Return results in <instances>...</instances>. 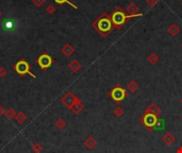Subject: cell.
<instances>
[{
  "label": "cell",
  "mask_w": 182,
  "mask_h": 153,
  "mask_svg": "<svg viewBox=\"0 0 182 153\" xmlns=\"http://www.w3.org/2000/svg\"><path fill=\"white\" fill-rule=\"evenodd\" d=\"M92 27L97 31L102 37H106L113 28V24H112L111 15L106 14V13H102L99 17L92 24Z\"/></svg>",
  "instance_id": "obj_1"
},
{
  "label": "cell",
  "mask_w": 182,
  "mask_h": 153,
  "mask_svg": "<svg viewBox=\"0 0 182 153\" xmlns=\"http://www.w3.org/2000/svg\"><path fill=\"white\" fill-rule=\"evenodd\" d=\"M141 16H143L142 13H140L139 15H133L132 16V15L126 14L121 7H116V9L114 10V12L111 15V19H112V24H113L114 29H121L124 27V25L128 22L130 18H136Z\"/></svg>",
  "instance_id": "obj_2"
},
{
  "label": "cell",
  "mask_w": 182,
  "mask_h": 153,
  "mask_svg": "<svg viewBox=\"0 0 182 153\" xmlns=\"http://www.w3.org/2000/svg\"><path fill=\"white\" fill-rule=\"evenodd\" d=\"M30 65L25 60H19L16 64L14 65V70L17 72L19 76H25V74H30L32 78H36L34 74L30 71Z\"/></svg>",
  "instance_id": "obj_3"
},
{
  "label": "cell",
  "mask_w": 182,
  "mask_h": 153,
  "mask_svg": "<svg viewBox=\"0 0 182 153\" xmlns=\"http://www.w3.org/2000/svg\"><path fill=\"white\" fill-rule=\"evenodd\" d=\"M36 62H37L38 66H40L42 69H44V70H45V69L49 68V67L52 65L53 60H52V58H51L50 55H49V54L43 53L41 56H38V59L36 60Z\"/></svg>",
  "instance_id": "obj_4"
},
{
  "label": "cell",
  "mask_w": 182,
  "mask_h": 153,
  "mask_svg": "<svg viewBox=\"0 0 182 153\" xmlns=\"http://www.w3.org/2000/svg\"><path fill=\"white\" fill-rule=\"evenodd\" d=\"M111 97L116 101V103H121V101L127 97V92L121 86L117 85V86L112 89Z\"/></svg>",
  "instance_id": "obj_5"
},
{
  "label": "cell",
  "mask_w": 182,
  "mask_h": 153,
  "mask_svg": "<svg viewBox=\"0 0 182 153\" xmlns=\"http://www.w3.org/2000/svg\"><path fill=\"white\" fill-rule=\"evenodd\" d=\"M77 99H78L77 96H75L72 93L68 92L67 94H65V96L63 98H62V102H63V104L66 106V108H71L72 106V104H74V103L77 101Z\"/></svg>",
  "instance_id": "obj_6"
},
{
  "label": "cell",
  "mask_w": 182,
  "mask_h": 153,
  "mask_svg": "<svg viewBox=\"0 0 182 153\" xmlns=\"http://www.w3.org/2000/svg\"><path fill=\"white\" fill-rule=\"evenodd\" d=\"M146 115H153V116H158L159 114L161 113V108L155 104V102H151L148 108H146Z\"/></svg>",
  "instance_id": "obj_7"
},
{
  "label": "cell",
  "mask_w": 182,
  "mask_h": 153,
  "mask_svg": "<svg viewBox=\"0 0 182 153\" xmlns=\"http://www.w3.org/2000/svg\"><path fill=\"white\" fill-rule=\"evenodd\" d=\"M162 141L165 145H167V146H171L176 141V136L173 133H170V132H167V133H165L162 136Z\"/></svg>",
  "instance_id": "obj_8"
},
{
  "label": "cell",
  "mask_w": 182,
  "mask_h": 153,
  "mask_svg": "<svg viewBox=\"0 0 182 153\" xmlns=\"http://www.w3.org/2000/svg\"><path fill=\"white\" fill-rule=\"evenodd\" d=\"M126 12L128 13V15H139L140 14V7H137V4H135L134 2H131L129 3L126 7Z\"/></svg>",
  "instance_id": "obj_9"
},
{
  "label": "cell",
  "mask_w": 182,
  "mask_h": 153,
  "mask_svg": "<svg viewBox=\"0 0 182 153\" xmlns=\"http://www.w3.org/2000/svg\"><path fill=\"white\" fill-rule=\"evenodd\" d=\"M84 146L87 150H93L95 149V147L97 146V141L93 136H88L84 141Z\"/></svg>",
  "instance_id": "obj_10"
},
{
  "label": "cell",
  "mask_w": 182,
  "mask_h": 153,
  "mask_svg": "<svg viewBox=\"0 0 182 153\" xmlns=\"http://www.w3.org/2000/svg\"><path fill=\"white\" fill-rule=\"evenodd\" d=\"M61 51H62V53H63L65 56H71V54L75 52V48L72 47V46L69 43H67V44H65L63 47H62Z\"/></svg>",
  "instance_id": "obj_11"
},
{
  "label": "cell",
  "mask_w": 182,
  "mask_h": 153,
  "mask_svg": "<svg viewBox=\"0 0 182 153\" xmlns=\"http://www.w3.org/2000/svg\"><path fill=\"white\" fill-rule=\"evenodd\" d=\"M139 83L136 81H134V80H131V81H129L127 83V90H128L129 93H131V94H134V93L137 92V89H139Z\"/></svg>",
  "instance_id": "obj_12"
},
{
  "label": "cell",
  "mask_w": 182,
  "mask_h": 153,
  "mask_svg": "<svg viewBox=\"0 0 182 153\" xmlns=\"http://www.w3.org/2000/svg\"><path fill=\"white\" fill-rule=\"evenodd\" d=\"M68 68L71 69V70L72 71V72H78L80 70V69L82 68V65H81V63H80L79 61H77V60H72V61L71 62V63L68 64Z\"/></svg>",
  "instance_id": "obj_13"
},
{
  "label": "cell",
  "mask_w": 182,
  "mask_h": 153,
  "mask_svg": "<svg viewBox=\"0 0 182 153\" xmlns=\"http://www.w3.org/2000/svg\"><path fill=\"white\" fill-rule=\"evenodd\" d=\"M83 108H84V106H83L82 102H81V100H80L79 98H78L76 102H75L74 104H72V106L71 108V110L75 114H79V113L83 110Z\"/></svg>",
  "instance_id": "obj_14"
},
{
  "label": "cell",
  "mask_w": 182,
  "mask_h": 153,
  "mask_svg": "<svg viewBox=\"0 0 182 153\" xmlns=\"http://www.w3.org/2000/svg\"><path fill=\"white\" fill-rule=\"evenodd\" d=\"M144 121H145V124L148 127V126H155V123H157L158 119L155 118V116L153 115H145L144 117Z\"/></svg>",
  "instance_id": "obj_15"
},
{
  "label": "cell",
  "mask_w": 182,
  "mask_h": 153,
  "mask_svg": "<svg viewBox=\"0 0 182 153\" xmlns=\"http://www.w3.org/2000/svg\"><path fill=\"white\" fill-rule=\"evenodd\" d=\"M167 32L170 33L171 36H177L179 33H180V28L178 27V25L173 24V25H170V27H168Z\"/></svg>",
  "instance_id": "obj_16"
},
{
  "label": "cell",
  "mask_w": 182,
  "mask_h": 153,
  "mask_svg": "<svg viewBox=\"0 0 182 153\" xmlns=\"http://www.w3.org/2000/svg\"><path fill=\"white\" fill-rule=\"evenodd\" d=\"M147 61H148V63L149 64L155 65L159 61H160V58H159V55L155 52H151L149 55L147 56Z\"/></svg>",
  "instance_id": "obj_17"
},
{
  "label": "cell",
  "mask_w": 182,
  "mask_h": 153,
  "mask_svg": "<svg viewBox=\"0 0 182 153\" xmlns=\"http://www.w3.org/2000/svg\"><path fill=\"white\" fill-rule=\"evenodd\" d=\"M15 26H16V24H15L13 20L7 19V20H4V22H3V29L6 31H12L15 29Z\"/></svg>",
  "instance_id": "obj_18"
},
{
  "label": "cell",
  "mask_w": 182,
  "mask_h": 153,
  "mask_svg": "<svg viewBox=\"0 0 182 153\" xmlns=\"http://www.w3.org/2000/svg\"><path fill=\"white\" fill-rule=\"evenodd\" d=\"M113 114H114V116H115V117L121 118V117H123V115L125 114V111H124V108H121V106L118 105V106H116V108H114Z\"/></svg>",
  "instance_id": "obj_19"
},
{
  "label": "cell",
  "mask_w": 182,
  "mask_h": 153,
  "mask_svg": "<svg viewBox=\"0 0 182 153\" xmlns=\"http://www.w3.org/2000/svg\"><path fill=\"white\" fill-rule=\"evenodd\" d=\"M53 1L56 2L58 6H62V4H64V3H67V4H69L71 7H74V9H76V10L78 9V7L76 6V4H74L72 2L69 1V0H53Z\"/></svg>",
  "instance_id": "obj_20"
},
{
  "label": "cell",
  "mask_w": 182,
  "mask_h": 153,
  "mask_svg": "<svg viewBox=\"0 0 182 153\" xmlns=\"http://www.w3.org/2000/svg\"><path fill=\"white\" fill-rule=\"evenodd\" d=\"M56 11H57L56 7L52 6V4H49V6L46 7V12H47L48 14H50V15L54 14V13H56Z\"/></svg>",
  "instance_id": "obj_21"
},
{
  "label": "cell",
  "mask_w": 182,
  "mask_h": 153,
  "mask_svg": "<svg viewBox=\"0 0 182 153\" xmlns=\"http://www.w3.org/2000/svg\"><path fill=\"white\" fill-rule=\"evenodd\" d=\"M32 2H33V4H35L37 7H40L43 6L44 3L46 2V0H32Z\"/></svg>",
  "instance_id": "obj_22"
},
{
  "label": "cell",
  "mask_w": 182,
  "mask_h": 153,
  "mask_svg": "<svg viewBox=\"0 0 182 153\" xmlns=\"http://www.w3.org/2000/svg\"><path fill=\"white\" fill-rule=\"evenodd\" d=\"M57 127H58L59 129H63L64 127H65V121L63 120V119L62 118H60L58 121H57Z\"/></svg>",
  "instance_id": "obj_23"
},
{
  "label": "cell",
  "mask_w": 182,
  "mask_h": 153,
  "mask_svg": "<svg viewBox=\"0 0 182 153\" xmlns=\"http://www.w3.org/2000/svg\"><path fill=\"white\" fill-rule=\"evenodd\" d=\"M158 2H159V0H146V3H147L150 7H153L155 6H157Z\"/></svg>",
  "instance_id": "obj_24"
},
{
  "label": "cell",
  "mask_w": 182,
  "mask_h": 153,
  "mask_svg": "<svg viewBox=\"0 0 182 153\" xmlns=\"http://www.w3.org/2000/svg\"><path fill=\"white\" fill-rule=\"evenodd\" d=\"M6 74H7V70L3 67H1V68H0V77L3 78V77H6Z\"/></svg>",
  "instance_id": "obj_25"
},
{
  "label": "cell",
  "mask_w": 182,
  "mask_h": 153,
  "mask_svg": "<svg viewBox=\"0 0 182 153\" xmlns=\"http://www.w3.org/2000/svg\"><path fill=\"white\" fill-rule=\"evenodd\" d=\"M177 153H182V146L179 148L178 150H177Z\"/></svg>",
  "instance_id": "obj_26"
},
{
  "label": "cell",
  "mask_w": 182,
  "mask_h": 153,
  "mask_svg": "<svg viewBox=\"0 0 182 153\" xmlns=\"http://www.w3.org/2000/svg\"><path fill=\"white\" fill-rule=\"evenodd\" d=\"M180 102H181V103H182V97H181V98H180Z\"/></svg>",
  "instance_id": "obj_27"
},
{
  "label": "cell",
  "mask_w": 182,
  "mask_h": 153,
  "mask_svg": "<svg viewBox=\"0 0 182 153\" xmlns=\"http://www.w3.org/2000/svg\"><path fill=\"white\" fill-rule=\"evenodd\" d=\"M0 16H1V11H0Z\"/></svg>",
  "instance_id": "obj_28"
},
{
  "label": "cell",
  "mask_w": 182,
  "mask_h": 153,
  "mask_svg": "<svg viewBox=\"0 0 182 153\" xmlns=\"http://www.w3.org/2000/svg\"><path fill=\"white\" fill-rule=\"evenodd\" d=\"M181 120H182V116H181Z\"/></svg>",
  "instance_id": "obj_29"
}]
</instances>
